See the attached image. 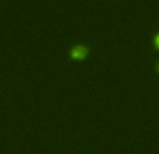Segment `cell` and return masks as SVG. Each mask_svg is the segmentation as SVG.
<instances>
[{
	"label": "cell",
	"mask_w": 159,
	"mask_h": 154,
	"mask_svg": "<svg viewBox=\"0 0 159 154\" xmlns=\"http://www.w3.org/2000/svg\"><path fill=\"white\" fill-rule=\"evenodd\" d=\"M89 53V48L85 44H77L69 49V59L73 60H84Z\"/></svg>",
	"instance_id": "6da1fadb"
},
{
	"label": "cell",
	"mask_w": 159,
	"mask_h": 154,
	"mask_svg": "<svg viewBox=\"0 0 159 154\" xmlns=\"http://www.w3.org/2000/svg\"><path fill=\"white\" fill-rule=\"evenodd\" d=\"M151 39H152V45H154L155 49H159V30L152 35Z\"/></svg>",
	"instance_id": "7a4b0ae2"
},
{
	"label": "cell",
	"mask_w": 159,
	"mask_h": 154,
	"mask_svg": "<svg viewBox=\"0 0 159 154\" xmlns=\"http://www.w3.org/2000/svg\"><path fill=\"white\" fill-rule=\"evenodd\" d=\"M155 72H157L158 75H159V60L157 62V63H155Z\"/></svg>",
	"instance_id": "3957f363"
}]
</instances>
